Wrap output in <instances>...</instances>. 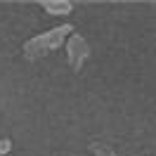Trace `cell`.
I'll return each instance as SVG.
<instances>
[{"mask_svg":"<svg viewBox=\"0 0 156 156\" xmlns=\"http://www.w3.org/2000/svg\"><path fill=\"white\" fill-rule=\"evenodd\" d=\"M40 7L48 12V14H57V17H66V14H71V10H73V5H71L69 0H43Z\"/></svg>","mask_w":156,"mask_h":156,"instance_id":"3957f363","label":"cell"},{"mask_svg":"<svg viewBox=\"0 0 156 156\" xmlns=\"http://www.w3.org/2000/svg\"><path fill=\"white\" fill-rule=\"evenodd\" d=\"M10 149H12V140H7V137H2V140H0V156L10 154Z\"/></svg>","mask_w":156,"mask_h":156,"instance_id":"5b68a950","label":"cell"},{"mask_svg":"<svg viewBox=\"0 0 156 156\" xmlns=\"http://www.w3.org/2000/svg\"><path fill=\"white\" fill-rule=\"evenodd\" d=\"M66 57H69V66L73 69V71H80L83 69V64L88 62L90 57V45L88 40L83 38L80 33H71L66 40Z\"/></svg>","mask_w":156,"mask_h":156,"instance_id":"7a4b0ae2","label":"cell"},{"mask_svg":"<svg viewBox=\"0 0 156 156\" xmlns=\"http://www.w3.org/2000/svg\"><path fill=\"white\" fill-rule=\"evenodd\" d=\"M92 156H116V151H114L111 147L99 144V147H92Z\"/></svg>","mask_w":156,"mask_h":156,"instance_id":"277c9868","label":"cell"},{"mask_svg":"<svg viewBox=\"0 0 156 156\" xmlns=\"http://www.w3.org/2000/svg\"><path fill=\"white\" fill-rule=\"evenodd\" d=\"M71 33H73V26H71V24H59L55 29H50V31H45V33L36 36V38L26 40V43H24V55L29 59L43 57V55H48L52 50H57Z\"/></svg>","mask_w":156,"mask_h":156,"instance_id":"6da1fadb","label":"cell"}]
</instances>
